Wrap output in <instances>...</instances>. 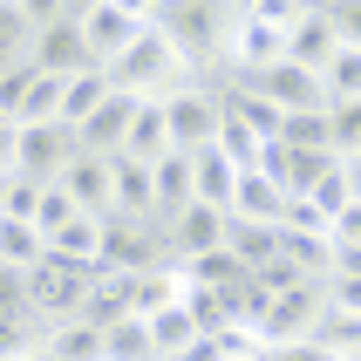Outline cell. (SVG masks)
<instances>
[{
  "label": "cell",
  "mask_w": 361,
  "mask_h": 361,
  "mask_svg": "<svg viewBox=\"0 0 361 361\" xmlns=\"http://www.w3.org/2000/svg\"><path fill=\"white\" fill-rule=\"evenodd\" d=\"M314 341H321L334 361H361V314H341V307H327V314H321V327H314Z\"/></svg>",
  "instance_id": "cell-30"
},
{
  "label": "cell",
  "mask_w": 361,
  "mask_h": 361,
  "mask_svg": "<svg viewBox=\"0 0 361 361\" xmlns=\"http://www.w3.org/2000/svg\"><path fill=\"white\" fill-rule=\"evenodd\" d=\"M232 184H239V171H232L212 143L191 150V198H198V204H219V212H225V204H232Z\"/></svg>",
  "instance_id": "cell-24"
},
{
  "label": "cell",
  "mask_w": 361,
  "mask_h": 361,
  "mask_svg": "<svg viewBox=\"0 0 361 361\" xmlns=\"http://www.w3.org/2000/svg\"><path fill=\"white\" fill-rule=\"evenodd\" d=\"M327 307H341V314H361V280H348V273H327L321 280Z\"/></svg>",
  "instance_id": "cell-41"
},
{
  "label": "cell",
  "mask_w": 361,
  "mask_h": 361,
  "mask_svg": "<svg viewBox=\"0 0 361 361\" xmlns=\"http://www.w3.org/2000/svg\"><path fill=\"white\" fill-rule=\"evenodd\" d=\"M280 150H327V109H300L280 123ZM334 157V150H327Z\"/></svg>",
  "instance_id": "cell-35"
},
{
  "label": "cell",
  "mask_w": 361,
  "mask_h": 361,
  "mask_svg": "<svg viewBox=\"0 0 361 361\" xmlns=\"http://www.w3.org/2000/svg\"><path fill=\"white\" fill-rule=\"evenodd\" d=\"M321 314H327L321 280H300V286H286V293H266V314H259V327H252V341H259V348H280V341H314Z\"/></svg>",
  "instance_id": "cell-4"
},
{
  "label": "cell",
  "mask_w": 361,
  "mask_h": 361,
  "mask_svg": "<svg viewBox=\"0 0 361 361\" xmlns=\"http://www.w3.org/2000/svg\"><path fill=\"white\" fill-rule=\"evenodd\" d=\"M82 143L68 123H20L14 130V178L27 184H55L61 171H68V157H75Z\"/></svg>",
  "instance_id": "cell-7"
},
{
  "label": "cell",
  "mask_w": 361,
  "mask_h": 361,
  "mask_svg": "<svg viewBox=\"0 0 361 361\" xmlns=\"http://www.w3.org/2000/svg\"><path fill=\"white\" fill-rule=\"evenodd\" d=\"M109 7H123L130 20H150V14H157V0H109Z\"/></svg>",
  "instance_id": "cell-47"
},
{
  "label": "cell",
  "mask_w": 361,
  "mask_h": 361,
  "mask_svg": "<svg viewBox=\"0 0 361 361\" xmlns=\"http://www.w3.org/2000/svg\"><path fill=\"white\" fill-rule=\"evenodd\" d=\"M35 259H41V232H35L27 219H0V266L27 273Z\"/></svg>",
  "instance_id": "cell-32"
},
{
  "label": "cell",
  "mask_w": 361,
  "mask_h": 361,
  "mask_svg": "<svg viewBox=\"0 0 361 361\" xmlns=\"http://www.w3.org/2000/svg\"><path fill=\"white\" fill-rule=\"evenodd\" d=\"M75 27H82V48H89V61H96V68H109V61H116L123 48H130L143 27H150V20H130L123 7H109V0H102L96 14H82Z\"/></svg>",
  "instance_id": "cell-13"
},
{
  "label": "cell",
  "mask_w": 361,
  "mask_h": 361,
  "mask_svg": "<svg viewBox=\"0 0 361 361\" xmlns=\"http://www.w3.org/2000/svg\"><path fill=\"white\" fill-rule=\"evenodd\" d=\"M232 7H239V14H245V7H252V0H232Z\"/></svg>",
  "instance_id": "cell-51"
},
{
  "label": "cell",
  "mask_w": 361,
  "mask_h": 361,
  "mask_svg": "<svg viewBox=\"0 0 361 361\" xmlns=\"http://www.w3.org/2000/svg\"><path fill=\"white\" fill-rule=\"evenodd\" d=\"M164 239H171V266L198 259V252H219L225 245V212L219 204H184L178 219L164 225Z\"/></svg>",
  "instance_id": "cell-11"
},
{
  "label": "cell",
  "mask_w": 361,
  "mask_h": 361,
  "mask_svg": "<svg viewBox=\"0 0 361 361\" xmlns=\"http://www.w3.org/2000/svg\"><path fill=\"white\" fill-rule=\"evenodd\" d=\"M41 252H48V259H68V266H96V252H102V219H89V212L68 219L61 232L41 239Z\"/></svg>",
  "instance_id": "cell-22"
},
{
  "label": "cell",
  "mask_w": 361,
  "mask_h": 361,
  "mask_svg": "<svg viewBox=\"0 0 361 361\" xmlns=\"http://www.w3.org/2000/svg\"><path fill=\"white\" fill-rule=\"evenodd\" d=\"M0 178H14V123L0 116Z\"/></svg>",
  "instance_id": "cell-46"
},
{
  "label": "cell",
  "mask_w": 361,
  "mask_h": 361,
  "mask_svg": "<svg viewBox=\"0 0 361 361\" xmlns=\"http://www.w3.org/2000/svg\"><path fill=\"white\" fill-rule=\"evenodd\" d=\"M102 75L116 82V89H130L137 102H164V96H178V89H191V82H198L191 68H184V55L157 35V27H143V35L130 41L109 68H102Z\"/></svg>",
  "instance_id": "cell-2"
},
{
  "label": "cell",
  "mask_w": 361,
  "mask_h": 361,
  "mask_svg": "<svg viewBox=\"0 0 361 361\" xmlns=\"http://www.w3.org/2000/svg\"><path fill=\"white\" fill-rule=\"evenodd\" d=\"M259 361H334L321 341H280V348H259Z\"/></svg>",
  "instance_id": "cell-42"
},
{
  "label": "cell",
  "mask_w": 361,
  "mask_h": 361,
  "mask_svg": "<svg viewBox=\"0 0 361 361\" xmlns=\"http://www.w3.org/2000/svg\"><path fill=\"white\" fill-rule=\"evenodd\" d=\"M307 204H314L327 225H334V212H348V204H355V191H348V171H341V164H327L321 178L307 184Z\"/></svg>",
  "instance_id": "cell-33"
},
{
  "label": "cell",
  "mask_w": 361,
  "mask_h": 361,
  "mask_svg": "<svg viewBox=\"0 0 361 361\" xmlns=\"http://www.w3.org/2000/svg\"><path fill=\"white\" fill-rule=\"evenodd\" d=\"M232 20H239L232 0H157L150 27L184 55V68H191L198 82L225 89V41H232Z\"/></svg>",
  "instance_id": "cell-1"
},
{
  "label": "cell",
  "mask_w": 361,
  "mask_h": 361,
  "mask_svg": "<svg viewBox=\"0 0 361 361\" xmlns=\"http://www.w3.org/2000/svg\"><path fill=\"white\" fill-rule=\"evenodd\" d=\"M341 171H348V191L361 198V150H355V157H341Z\"/></svg>",
  "instance_id": "cell-48"
},
{
  "label": "cell",
  "mask_w": 361,
  "mask_h": 361,
  "mask_svg": "<svg viewBox=\"0 0 361 361\" xmlns=\"http://www.w3.org/2000/svg\"><path fill=\"white\" fill-rule=\"evenodd\" d=\"M130 116H137V96H130V89H109V96L75 123V143L89 150V157H116L123 137H130Z\"/></svg>",
  "instance_id": "cell-10"
},
{
  "label": "cell",
  "mask_w": 361,
  "mask_h": 361,
  "mask_svg": "<svg viewBox=\"0 0 361 361\" xmlns=\"http://www.w3.org/2000/svg\"><path fill=\"white\" fill-rule=\"evenodd\" d=\"M116 157H137V164H157L171 157V130H164V102H137V116H130V137H123Z\"/></svg>",
  "instance_id": "cell-21"
},
{
  "label": "cell",
  "mask_w": 361,
  "mask_h": 361,
  "mask_svg": "<svg viewBox=\"0 0 361 361\" xmlns=\"http://www.w3.org/2000/svg\"><path fill=\"white\" fill-rule=\"evenodd\" d=\"M68 219H82V204L68 198L61 184H41V191H35V212H27V225H35L41 239H48V232H61Z\"/></svg>",
  "instance_id": "cell-31"
},
{
  "label": "cell",
  "mask_w": 361,
  "mask_h": 361,
  "mask_svg": "<svg viewBox=\"0 0 361 361\" xmlns=\"http://www.w3.org/2000/svg\"><path fill=\"white\" fill-rule=\"evenodd\" d=\"M61 191L89 212V219H109V157H89V150H75L68 157V171H61Z\"/></svg>",
  "instance_id": "cell-17"
},
{
  "label": "cell",
  "mask_w": 361,
  "mask_h": 361,
  "mask_svg": "<svg viewBox=\"0 0 361 361\" xmlns=\"http://www.w3.org/2000/svg\"><path fill=\"white\" fill-rule=\"evenodd\" d=\"M327 239H334V245H361V198L348 204V212H334V225H327Z\"/></svg>",
  "instance_id": "cell-43"
},
{
  "label": "cell",
  "mask_w": 361,
  "mask_h": 361,
  "mask_svg": "<svg viewBox=\"0 0 361 361\" xmlns=\"http://www.w3.org/2000/svg\"><path fill=\"white\" fill-rule=\"evenodd\" d=\"M334 48H341V35H334V20H327L321 7H307V14L286 27V61H300V68H314V75L327 68Z\"/></svg>",
  "instance_id": "cell-18"
},
{
  "label": "cell",
  "mask_w": 361,
  "mask_h": 361,
  "mask_svg": "<svg viewBox=\"0 0 361 361\" xmlns=\"http://www.w3.org/2000/svg\"><path fill=\"white\" fill-rule=\"evenodd\" d=\"M27 61H35L41 75H82V68H96L89 61V48H82V27L68 14L48 20V27H35V48H27Z\"/></svg>",
  "instance_id": "cell-12"
},
{
  "label": "cell",
  "mask_w": 361,
  "mask_h": 361,
  "mask_svg": "<svg viewBox=\"0 0 361 361\" xmlns=\"http://www.w3.org/2000/svg\"><path fill=\"white\" fill-rule=\"evenodd\" d=\"M225 252L245 266V273H259L273 252H280V225H252V219H225Z\"/></svg>",
  "instance_id": "cell-23"
},
{
  "label": "cell",
  "mask_w": 361,
  "mask_h": 361,
  "mask_svg": "<svg viewBox=\"0 0 361 361\" xmlns=\"http://www.w3.org/2000/svg\"><path fill=\"white\" fill-rule=\"evenodd\" d=\"M280 259H293L307 280H327V266H334V239H327V232H293V225H280Z\"/></svg>",
  "instance_id": "cell-26"
},
{
  "label": "cell",
  "mask_w": 361,
  "mask_h": 361,
  "mask_svg": "<svg viewBox=\"0 0 361 361\" xmlns=\"http://www.w3.org/2000/svg\"><path fill=\"white\" fill-rule=\"evenodd\" d=\"M300 7H321V0H300Z\"/></svg>",
  "instance_id": "cell-52"
},
{
  "label": "cell",
  "mask_w": 361,
  "mask_h": 361,
  "mask_svg": "<svg viewBox=\"0 0 361 361\" xmlns=\"http://www.w3.org/2000/svg\"><path fill=\"white\" fill-rule=\"evenodd\" d=\"M219 109H225V102H219ZM212 150H219V157L232 164V171H259L273 143H259V137H252V130H245L239 116H219V137H212Z\"/></svg>",
  "instance_id": "cell-27"
},
{
  "label": "cell",
  "mask_w": 361,
  "mask_h": 361,
  "mask_svg": "<svg viewBox=\"0 0 361 361\" xmlns=\"http://www.w3.org/2000/svg\"><path fill=\"white\" fill-rule=\"evenodd\" d=\"M109 89H116V82L102 75V68H82V75H68V82H61V123L75 130V123L89 116V109H96V102L109 96Z\"/></svg>",
  "instance_id": "cell-29"
},
{
  "label": "cell",
  "mask_w": 361,
  "mask_h": 361,
  "mask_svg": "<svg viewBox=\"0 0 361 361\" xmlns=\"http://www.w3.org/2000/svg\"><path fill=\"white\" fill-rule=\"evenodd\" d=\"M143 321H150V341H157V361H178L184 348L198 341V327H191V307H157V314H143Z\"/></svg>",
  "instance_id": "cell-28"
},
{
  "label": "cell",
  "mask_w": 361,
  "mask_h": 361,
  "mask_svg": "<svg viewBox=\"0 0 361 361\" xmlns=\"http://www.w3.org/2000/svg\"><path fill=\"white\" fill-rule=\"evenodd\" d=\"M184 204H198V198H191V157H184V150H171V157L150 164V219L171 225Z\"/></svg>",
  "instance_id": "cell-15"
},
{
  "label": "cell",
  "mask_w": 361,
  "mask_h": 361,
  "mask_svg": "<svg viewBox=\"0 0 361 361\" xmlns=\"http://www.w3.org/2000/svg\"><path fill=\"white\" fill-rule=\"evenodd\" d=\"M178 361H232V348H225V341H219V334H198V341L184 348V355H178Z\"/></svg>",
  "instance_id": "cell-44"
},
{
  "label": "cell",
  "mask_w": 361,
  "mask_h": 361,
  "mask_svg": "<svg viewBox=\"0 0 361 361\" xmlns=\"http://www.w3.org/2000/svg\"><path fill=\"white\" fill-rule=\"evenodd\" d=\"M7 321H35L27 314V273H14V266H0V327Z\"/></svg>",
  "instance_id": "cell-38"
},
{
  "label": "cell",
  "mask_w": 361,
  "mask_h": 361,
  "mask_svg": "<svg viewBox=\"0 0 361 361\" xmlns=\"http://www.w3.org/2000/svg\"><path fill=\"white\" fill-rule=\"evenodd\" d=\"M239 273H245V266L232 259L225 245H219V252H198V259H184V280H191V286H225V280H239Z\"/></svg>",
  "instance_id": "cell-37"
},
{
  "label": "cell",
  "mask_w": 361,
  "mask_h": 361,
  "mask_svg": "<svg viewBox=\"0 0 361 361\" xmlns=\"http://www.w3.org/2000/svg\"><path fill=\"white\" fill-rule=\"evenodd\" d=\"M96 7H102V0H61V14H68V20H82V14H96Z\"/></svg>",
  "instance_id": "cell-49"
},
{
  "label": "cell",
  "mask_w": 361,
  "mask_h": 361,
  "mask_svg": "<svg viewBox=\"0 0 361 361\" xmlns=\"http://www.w3.org/2000/svg\"><path fill=\"white\" fill-rule=\"evenodd\" d=\"M20 7V20L27 27H48V20H61V0H14Z\"/></svg>",
  "instance_id": "cell-45"
},
{
  "label": "cell",
  "mask_w": 361,
  "mask_h": 361,
  "mask_svg": "<svg viewBox=\"0 0 361 361\" xmlns=\"http://www.w3.org/2000/svg\"><path fill=\"white\" fill-rule=\"evenodd\" d=\"M61 82L68 75H41L35 61L20 68H0V116L14 123H61Z\"/></svg>",
  "instance_id": "cell-6"
},
{
  "label": "cell",
  "mask_w": 361,
  "mask_h": 361,
  "mask_svg": "<svg viewBox=\"0 0 361 361\" xmlns=\"http://www.w3.org/2000/svg\"><path fill=\"white\" fill-rule=\"evenodd\" d=\"M27 48H35V27L20 20L14 0H0V68H20V61H27Z\"/></svg>",
  "instance_id": "cell-36"
},
{
  "label": "cell",
  "mask_w": 361,
  "mask_h": 361,
  "mask_svg": "<svg viewBox=\"0 0 361 361\" xmlns=\"http://www.w3.org/2000/svg\"><path fill=\"white\" fill-rule=\"evenodd\" d=\"M219 89L212 82H191V89H178V96H164V130H171V150H204V143L219 137Z\"/></svg>",
  "instance_id": "cell-9"
},
{
  "label": "cell",
  "mask_w": 361,
  "mask_h": 361,
  "mask_svg": "<svg viewBox=\"0 0 361 361\" xmlns=\"http://www.w3.org/2000/svg\"><path fill=\"white\" fill-rule=\"evenodd\" d=\"M102 361H157L150 321H143V314H123V321H109V327H102Z\"/></svg>",
  "instance_id": "cell-25"
},
{
  "label": "cell",
  "mask_w": 361,
  "mask_h": 361,
  "mask_svg": "<svg viewBox=\"0 0 361 361\" xmlns=\"http://www.w3.org/2000/svg\"><path fill=\"white\" fill-rule=\"evenodd\" d=\"M232 361H259V348H245V355H232Z\"/></svg>",
  "instance_id": "cell-50"
},
{
  "label": "cell",
  "mask_w": 361,
  "mask_h": 361,
  "mask_svg": "<svg viewBox=\"0 0 361 361\" xmlns=\"http://www.w3.org/2000/svg\"><path fill=\"white\" fill-rule=\"evenodd\" d=\"M245 14L252 20H266V27H273V35H286V27H293V20L307 14L300 0H252V7H245Z\"/></svg>",
  "instance_id": "cell-40"
},
{
  "label": "cell",
  "mask_w": 361,
  "mask_h": 361,
  "mask_svg": "<svg viewBox=\"0 0 361 361\" xmlns=\"http://www.w3.org/2000/svg\"><path fill=\"white\" fill-rule=\"evenodd\" d=\"M225 219L280 225V219H286V191L266 178V171H239V184H232V204H225Z\"/></svg>",
  "instance_id": "cell-16"
},
{
  "label": "cell",
  "mask_w": 361,
  "mask_h": 361,
  "mask_svg": "<svg viewBox=\"0 0 361 361\" xmlns=\"http://www.w3.org/2000/svg\"><path fill=\"white\" fill-rule=\"evenodd\" d=\"M239 89H252V96H266L280 116H300V109H327V89L314 68H300V61H266V68H252V75H232Z\"/></svg>",
  "instance_id": "cell-8"
},
{
  "label": "cell",
  "mask_w": 361,
  "mask_h": 361,
  "mask_svg": "<svg viewBox=\"0 0 361 361\" xmlns=\"http://www.w3.org/2000/svg\"><path fill=\"white\" fill-rule=\"evenodd\" d=\"M321 14L334 20L341 48H361V0H321Z\"/></svg>",
  "instance_id": "cell-39"
},
{
  "label": "cell",
  "mask_w": 361,
  "mask_h": 361,
  "mask_svg": "<svg viewBox=\"0 0 361 361\" xmlns=\"http://www.w3.org/2000/svg\"><path fill=\"white\" fill-rule=\"evenodd\" d=\"M327 150L334 157H355L361 150V96L355 102H327Z\"/></svg>",
  "instance_id": "cell-34"
},
{
  "label": "cell",
  "mask_w": 361,
  "mask_h": 361,
  "mask_svg": "<svg viewBox=\"0 0 361 361\" xmlns=\"http://www.w3.org/2000/svg\"><path fill=\"white\" fill-rule=\"evenodd\" d=\"M89 273H96V266H68V259H48V252H41V259L27 266V314H35L41 327L75 321L82 293H89Z\"/></svg>",
  "instance_id": "cell-3"
},
{
  "label": "cell",
  "mask_w": 361,
  "mask_h": 361,
  "mask_svg": "<svg viewBox=\"0 0 361 361\" xmlns=\"http://www.w3.org/2000/svg\"><path fill=\"white\" fill-rule=\"evenodd\" d=\"M41 361H102V327H89L82 314L41 327Z\"/></svg>",
  "instance_id": "cell-20"
},
{
  "label": "cell",
  "mask_w": 361,
  "mask_h": 361,
  "mask_svg": "<svg viewBox=\"0 0 361 361\" xmlns=\"http://www.w3.org/2000/svg\"><path fill=\"white\" fill-rule=\"evenodd\" d=\"M109 219H150V164L109 157Z\"/></svg>",
  "instance_id": "cell-19"
},
{
  "label": "cell",
  "mask_w": 361,
  "mask_h": 361,
  "mask_svg": "<svg viewBox=\"0 0 361 361\" xmlns=\"http://www.w3.org/2000/svg\"><path fill=\"white\" fill-rule=\"evenodd\" d=\"M123 314H137V273L96 266V273H89V293H82V321L109 327V321H123Z\"/></svg>",
  "instance_id": "cell-14"
},
{
  "label": "cell",
  "mask_w": 361,
  "mask_h": 361,
  "mask_svg": "<svg viewBox=\"0 0 361 361\" xmlns=\"http://www.w3.org/2000/svg\"><path fill=\"white\" fill-rule=\"evenodd\" d=\"M96 266H109V273H150V266H171V239H164L157 219H102Z\"/></svg>",
  "instance_id": "cell-5"
}]
</instances>
